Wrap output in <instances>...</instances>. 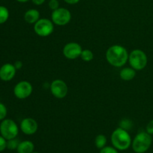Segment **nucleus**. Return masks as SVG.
<instances>
[{
    "instance_id": "nucleus-1",
    "label": "nucleus",
    "mask_w": 153,
    "mask_h": 153,
    "mask_svg": "<svg viewBox=\"0 0 153 153\" xmlns=\"http://www.w3.org/2000/svg\"><path fill=\"white\" fill-rule=\"evenodd\" d=\"M128 52L124 46L119 44L111 46L107 49L105 58L108 63L114 67H123L128 60Z\"/></svg>"
},
{
    "instance_id": "nucleus-2",
    "label": "nucleus",
    "mask_w": 153,
    "mask_h": 153,
    "mask_svg": "<svg viewBox=\"0 0 153 153\" xmlns=\"http://www.w3.org/2000/svg\"><path fill=\"white\" fill-rule=\"evenodd\" d=\"M111 142L114 147L117 150L124 151L131 146L132 140L127 130L118 127L112 132L111 135Z\"/></svg>"
},
{
    "instance_id": "nucleus-3",
    "label": "nucleus",
    "mask_w": 153,
    "mask_h": 153,
    "mask_svg": "<svg viewBox=\"0 0 153 153\" xmlns=\"http://www.w3.org/2000/svg\"><path fill=\"white\" fill-rule=\"evenodd\" d=\"M152 143V135L146 131H140L132 140L131 147L135 153H145L149 150Z\"/></svg>"
},
{
    "instance_id": "nucleus-4",
    "label": "nucleus",
    "mask_w": 153,
    "mask_h": 153,
    "mask_svg": "<svg viewBox=\"0 0 153 153\" xmlns=\"http://www.w3.org/2000/svg\"><path fill=\"white\" fill-rule=\"evenodd\" d=\"M128 63L131 67L140 71L143 70L148 64V58L146 54L141 49H134L128 55Z\"/></svg>"
},
{
    "instance_id": "nucleus-5",
    "label": "nucleus",
    "mask_w": 153,
    "mask_h": 153,
    "mask_svg": "<svg viewBox=\"0 0 153 153\" xmlns=\"http://www.w3.org/2000/svg\"><path fill=\"white\" fill-rule=\"evenodd\" d=\"M0 133L7 140L16 138L19 134V127L13 120L4 119L0 124Z\"/></svg>"
},
{
    "instance_id": "nucleus-6",
    "label": "nucleus",
    "mask_w": 153,
    "mask_h": 153,
    "mask_svg": "<svg viewBox=\"0 0 153 153\" xmlns=\"http://www.w3.org/2000/svg\"><path fill=\"white\" fill-rule=\"evenodd\" d=\"M54 25L51 19L41 18L35 24H34V31L37 35L46 37L51 35L54 31Z\"/></svg>"
},
{
    "instance_id": "nucleus-7",
    "label": "nucleus",
    "mask_w": 153,
    "mask_h": 153,
    "mask_svg": "<svg viewBox=\"0 0 153 153\" xmlns=\"http://www.w3.org/2000/svg\"><path fill=\"white\" fill-rule=\"evenodd\" d=\"M71 12L65 7H58L55 10H52L51 14V20L55 25L64 26L67 25L71 21Z\"/></svg>"
},
{
    "instance_id": "nucleus-8",
    "label": "nucleus",
    "mask_w": 153,
    "mask_h": 153,
    "mask_svg": "<svg viewBox=\"0 0 153 153\" xmlns=\"http://www.w3.org/2000/svg\"><path fill=\"white\" fill-rule=\"evenodd\" d=\"M51 94L57 99H64L68 94V86L64 80L55 79L49 85Z\"/></svg>"
},
{
    "instance_id": "nucleus-9",
    "label": "nucleus",
    "mask_w": 153,
    "mask_h": 153,
    "mask_svg": "<svg viewBox=\"0 0 153 153\" xmlns=\"http://www.w3.org/2000/svg\"><path fill=\"white\" fill-rule=\"evenodd\" d=\"M33 87L28 81H20L13 88L14 96L19 100H25L31 95Z\"/></svg>"
},
{
    "instance_id": "nucleus-10",
    "label": "nucleus",
    "mask_w": 153,
    "mask_h": 153,
    "mask_svg": "<svg viewBox=\"0 0 153 153\" xmlns=\"http://www.w3.org/2000/svg\"><path fill=\"white\" fill-rule=\"evenodd\" d=\"M82 47L79 43L76 42H70L67 43L63 48V55L67 59L75 60L81 56Z\"/></svg>"
},
{
    "instance_id": "nucleus-11",
    "label": "nucleus",
    "mask_w": 153,
    "mask_h": 153,
    "mask_svg": "<svg viewBox=\"0 0 153 153\" xmlns=\"http://www.w3.org/2000/svg\"><path fill=\"white\" fill-rule=\"evenodd\" d=\"M38 129V124L34 119L26 117L20 123V130L26 135H32L35 134Z\"/></svg>"
},
{
    "instance_id": "nucleus-12",
    "label": "nucleus",
    "mask_w": 153,
    "mask_h": 153,
    "mask_svg": "<svg viewBox=\"0 0 153 153\" xmlns=\"http://www.w3.org/2000/svg\"><path fill=\"white\" fill-rule=\"evenodd\" d=\"M16 73V69L11 64H4L0 68V79L4 82H9L14 78Z\"/></svg>"
},
{
    "instance_id": "nucleus-13",
    "label": "nucleus",
    "mask_w": 153,
    "mask_h": 153,
    "mask_svg": "<svg viewBox=\"0 0 153 153\" xmlns=\"http://www.w3.org/2000/svg\"><path fill=\"white\" fill-rule=\"evenodd\" d=\"M40 13L35 8L28 9L24 14V19L28 24H35L40 19Z\"/></svg>"
},
{
    "instance_id": "nucleus-14",
    "label": "nucleus",
    "mask_w": 153,
    "mask_h": 153,
    "mask_svg": "<svg viewBox=\"0 0 153 153\" xmlns=\"http://www.w3.org/2000/svg\"><path fill=\"white\" fill-rule=\"evenodd\" d=\"M136 73H137V71L132 67H124L121 69L119 75L122 80L128 82V81L132 80L135 77Z\"/></svg>"
},
{
    "instance_id": "nucleus-15",
    "label": "nucleus",
    "mask_w": 153,
    "mask_h": 153,
    "mask_svg": "<svg viewBox=\"0 0 153 153\" xmlns=\"http://www.w3.org/2000/svg\"><path fill=\"white\" fill-rule=\"evenodd\" d=\"M17 153H32L34 152V144L31 140H23L19 143L17 149Z\"/></svg>"
},
{
    "instance_id": "nucleus-16",
    "label": "nucleus",
    "mask_w": 153,
    "mask_h": 153,
    "mask_svg": "<svg viewBox=\"0 0 153 153\" xmlns=\"http://www.w3.org/2000/svg\"><path fill=\"white\" fill-rule=\"evenodd\" d=\"M107 144V137L102 134H98L95 138V145L97 148L101 149L106 146Z\"/></svg>"
},
{
    "instance_id": "nucleus-17",
    "label": "nucleus",
    "mask_w": 153,
    "mask_h": 153,
    "mask_svg": "<svg viewBox=\"0 0 153 153\" xmlns=\"http://www.w3.org/2000/svg\"><path fill=\"white\" fill-rule=\"evenodd\" d=\"M80 58H82V61H85V62H90L94 58V54L90 49H83Z\"/></svg>"
},
{
    "instance_id": "nucleus-18",
    "label": "nucleus",
    "mask_w": 153,
    "mask_h": 153,
    "mask_svg": "<svg viewBox=\"0 0 153 153\" xmlns=\"http://www.w3.org/2000/svg\"><path fill=\"white\" fill-rule=\"evenodd\" d=\"M9 18V10L6 7L0 5V24L7 22Z\"/></svg>"
},
{
    "instance_id": "nucleus-19",
    "label": "nucleus",
    "mask_w": 153,
    "mask_h": 153,
    "mask_svg": "<svg viewBox=\"0 0 153 153\" xmlns=\"http://www.w3.org/2000/svg\"><path fill=\"white\" fill-rule=\"evenodd\" d=\"M19 143L20 142L18 139H16V138L10 139V140H7V148L10 150H14V149H17Z\"/></svg>"
},
{
    "instance_id": "nucleus-20",
    "label": "nucleus",
    "mask_w": 153,
    "mask_h": 153,
    "mask_svg": "<svg viewBox=\"0 0 153 153\" xmlns=\"http://www.w3.org/2000/svg\"><path fill=\"white\" fill-rule=\"evenodd\" d=\"M7 111L6 106L3 103L0 102V121L5 119L6 116H7Z\"/></svg>"
},
{
    "instance_id": "nucleus-21",
    "label": "nucleus",
    "mask_w": 153,
    "mask_h": 153,
    "mask_svg": "<svg viewBox=\"0 0 153 153\" xmlns=\"http://www.w3.org/2000/svg\"><path fill=\"white\" fill-rule=\"evenodd\" d=\"M118 151L119 150H117V149L115 147H114V146H105L104 148L100 149V153H119Z\"/></svg>"
},
{
    "instance_id": "nucleus-22",
    "label": "nucleus",
    "mask_w": 153,
    "mask_h": 153,
    "mask_svg": "<svg viewBox=\"0 0 153 153\" xmlns=\"http://www.w3.org/2000/svg\"><path fill=\"white\" fill-rule=\"evenodd\" d=\"M48 5H49V7L52 10H55L56 9H58L60 5V3L58 0H49V3H48Z\"/></svg>"
},
{
    "instance_id": "nucleus-23",
    "label": "nucleus",
    "mask_w": 153,
    "mask_h": 153,
    "mask_svg": "<svg viewBox=\"0 0 153 153\" xmlns=\"http://www.w3.org/2000/svg\"><path fill=\"white\" fill-rule=\"evenodd\" d=\"M120 126L121 128H124V129L127 130L128 131V129H129L130 128H131V126H132V124H131V121H129L128 120H123L121 121L120 123Z\"/></svg>"
},
{
    "instance_id": "nucleus-24",
    "label": "nucleus",
    "mask_w": 153,
    "mask_h": 153,
    "mask_svg": "<svg viewBox=\"0 0 153 153\" xmlns=\"http://www.w3.org/2000/svg\"><path fill=\"white\" fill-rule=\"evenodd\" d=\"M7 148V140L0 135V152H3Z\"/></svg>"
},
{
    "instance_id": "nucleus-25",
    "label": "nucleus",
    "mask_w": 153,
    "mask_h": 153,
    "mask_svg": "<svg viewBox=\"0 0 153 153\" xmlns=\"http://www.w3.org/2000/svg\"><path fill=\"white\" fill-rule=\"evenodd\" d=\"M146 131L151 135H153V120L147 123L146 126Z\"/></svg>"
},
{
    "instance_id": "nucleus-26",
    "label": "nucleus",
    "mask_w": 153,
    "mask_h": 153,
    "mask_svg": "<svg viewBox=\"0 0 153 153\" xmlns=\"http://www.w3.org/2000/svg\"><path fill=\"white\" fill-rule=\"evenodd\" d=\"M13 65H14L15 68L16 69V70H20V69L22 68V66H23V64H22V61H16V62L14 63V64H13Z\"/></svg>"
},
{
    "instance_id": "nucleus-27",
    "label": "nucleus",
    "mask_w": 153,
    "mask_h": 153,
    "mask_svg": "<svg viewBox=\"0 0 153 153\" xmlns=\"http://www.w3.org/2000/svg\"><path fill=\"white\" fill-rule=\"evenodd\" d=\"M31 1H32V3L34 4H35V5L37 6H39V5H42V4L46 1V0H31Z\"/></svg>"
},
{
    "instance_id": "nucleus-28",
    "label": "nucleus",
    "mask_w": 153,
    "mask_h": 153,
    "mask_svg": "<svg viewBox=\"0 0 153 153\" xmlns=\"http://www.w3.org/2000/svg\"><path fill=\"white\" fill-rule=\"evenodd\" d=\"M68 4H76L80 1V0H64Z\"/></svg>"
},
{
    "instance_id": "nucleus-29",
    "label": "nucleus",
    "mask_w": 153,
    "mask_h": 153,
    "mask_svg": "<svg viewBox=\"0 0 153 153\" xmlns=\"http://www.w3.org/2000/svg\"><path fill=\"white\" fill-rule=\"evenodd\" d=\"M16 1H19V2H21V3H25V2H27V1H28L29 0H16Z\"/></svg>"
},
{
    "instance_id": "nucleus-30",
    "label": "nucleus",
    "mask_w": 153,
    "mask_h": 153,
    "mask_svg": "<svg viewBox=\"0 0 153 153\" xmlns=\"http://www.w3.org/2000/svg\"><path fill=\"white\" fill-rule=\"evenodd\" d=\"M32 153H39V152H32Z\"/></svg>"
}]
</instances>
